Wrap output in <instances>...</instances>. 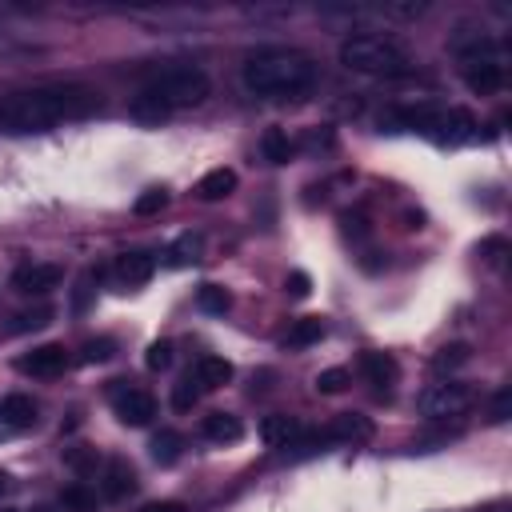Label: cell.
Segmentation results:
<instances>
[{"label": "cell", "mask_w": 512, "mask_h": 512, "mask_svg": "<svg viewBox=\"0 0 512 512\" xmlns=\"http://www.w3.org/2000/svg\"><path fill=\"white\" fill-rule=\"evenodd\" d=\"M100 108V96L80 84H44V88H24L12 92L0 104V124L8 132H44L64 120H80Z\"/></svg>", "instance_id": "6da1fadb"}, {"label": "cell", "mask_w": 512, "mask_h": 512, "mask_svg": "<svg viewBox=\"0 0 512 512\" xmlns=\"http://www.w3.org/2000/svg\"><path fill=\"white\" fill-rule=\"evenodd\" d=\"M240 76L256 96H300L316 84V64L296 48H264L244 60Z\"/></svg>", "instance_id": "7a4b0ae2"}, {"label": "cell", "mask_w": 512, "mask_h": 512, "mask_svg": "<svg viewBox=\"0 0 512 512\" xmlns=\"http://www.w3.org/2000/svg\"><path fill=\"white\" fill-rule=\"evenodd\" d=\"M340 64L348 72H360V76H404L408 72V56L396 40L388 36H372V32H360V36H348L340 44Z\"/></svg>", "instance_id": "3957f363"}, {"label": "cell", "mask_w": 512, "mask_h": 512, "mask_svg": "<svg viewBox=\"0 0 512 512\" xmlns=\"http://www.w3.org/2000/svg\"><path fill=\"white\" fill-rule=\"evenodd\" d=\"M208 92H212V80H208L200 68H192V64L164 68V72H156V76L140 88V96H148V100H152L156 108H164V112L196 108V104L208 100Z\"/></svg>", "instance_id": "277c9868"}, {"label": "cell", "mask_w": 512, "mask_h": 512, "mask_svg": "<svg viewBox=\"0 0 512 512\" xmlns=\"http://www.w3.org/2000/svg\"><path fill=\"white\" fill-rule=\"evenodd\" d=\"M388 124L424 132L436 144H464V140L476 136V116L464 112V108H428V104H420V108H396L388 116Z\"/></svg>", "instance_id": "5b68a950"}, {"label": "cell", "mask_w": 512, "mask_h": 512, "mask_svg": "<svg viewBox=\"0 0 512 512\" xmlns=\"http://www.w3.org/2000/svg\"><path fill=\"white\" fill-rule=\"evenodd\" d=\"M456 52H460V72L472 92L488 96L504 84V56L488 36H472V44H456Z\"/></svg>", "instance_id": "8992f818"}, {"label": "cell", "mask_w": 512, "mask_h": 512, "mask_svg": "<svg viewBox=\"0 0 512 512\" xmlns=\"http://www.w3.org/2000/svg\"><path fill=\"white\" fill-rule=\"evenodd\" d=\"M472 400H476V392H472L468 384L444 380V384H432V388H424L416 404H420V412H424L428 420H448V416H460V412H468V408H472Z\"/></svg>", "instance_id": "52a82bcc"}, {"label": "cell", "mask_w": 512, "mask_h": 512, "mask_svg": "<svg viewBox=\"0 0 512 512\" xmlns=\"http://www.w3.org/2000/svg\"><path fill=\"white\" fill-rule=\"evenodd\" d=\"M108 392H112V412H116L120 424L144 428V424L156 416V400H152L144 388H132V384H124V380H112Z\"/></svg>", "instance_id": "ba28073f"}, {"label": "cell", "mask_w": 512, "mask_h": 512, "mask_svg": "<svg viewBox=\"0 0 512 512\" xmlns=\"http://www.w3.org/2000/svg\"><path fill=\"white\" fill-rule=\"evenodd\" d=\"M60 280H64V268H60V264H20V268L12 272V288H16L20 296H44V292H52Z\"/></svg>", "instance_id": "9c48e42d"}, {"label": "cell", "mask_w": 512, "mask_h": 512, "mask_svg": "<svg viewBox=\"0 0 512 512\" xmlns=\"http://www.w3.org/2000/svg\"><path fill=\"white\" fill-rule=\"evenodd\" d=\"M372 432H376L372 420L360 412H340L328 428H320L324 444H364V440H372Z\"/></svg>", "instance_id": "30bf717a"}, {"label": "cell", "mask_w": 512, "mask_h": 512, "mask_svg": "<svg viewBox=\"0 0 512 512\" xmlns=\"http://www.w3.org/2000/svg\"><path fill=\"white\" fill-rule=\"evenodd\" d=\"M64 368H68V352H64V344H40V348H32L28 356H20V372L40 376V380L60 376Z\"/></svg>", "instance_id": "8fae6325"}, {"label": "cell", "mask_w": 512, "mask_h": 512, "mask_svg": "<svg viewBox=\"0 0 512 512\" xmlns=\"http://www.w3.org/2000/svg\"><path fill=\"white\" fill-rule=\"evenodd\" d=\"M300 436H304V424H300L296 416L272 412V416H264V420H260V440H264L268 448H292Z\"/></svg>", "instance_id": "7c38bea8"}, {"label": "cell", "mask_w": 512, "mask_h": 512, "mask_svg": "<svg viewBox=\"0 0 512 512\" xmlns=\"http://www.w3.org/2000/svg\"><path fill=\"white\" fill-rule=\"evenodd\" d=\"M188 376L196 380V388H200V392H212V388H224V384L232 380V364H228L224 356L204 352V356H196V364H192V372H188Z\"/></svg>", "instance_id": "4fadbf2b"}, {"label": "cell", "mask_w": 512, "mask_h": 512, "mask_svg": "<svg viewBox=\"0 0 512 512\" xmlns=\"http://www.w3.org/2000/svg\"><path fill=\"white\" fill-rule=\"evenodd\" d=\"M100 492H104V500H124L128 492H136V468L128 464V460H108V468H104V480H100Z\"/></svg>", "instance_id": "5bb4252c"}, {"label": "cell", "mask_w": 512, "mask_h": 512, "mask_svg": "<svg viewBox=\"0 0 512 512\" xmlns=\"http://www.w3.org/2000/svg\"><path fill=\"white\" fill-rule=\"evenodd\" d=\"M152 272H156V256H152V252H124V256L116 260V276H120V284H128V288L148 284Z\"/></svg>", "instance_id": "9a60e30c"}, {"label": "cell", "mask_w": 512, "mask_h": 512, "mask_svg": "<svg viewBox=\"0 0 512 512\" xmlns=\"http://www.w3.org/2000/svg\"><path fill=\"white\" fill-rule=\"evenodd\" d=\"M36 400L32 396H24V392H12V396H4V404H0V420L12 428V432H24V428H32L36 424Z\"/></svg>", "instance_id": "2e32d148"}, {"label": "cell", "mask_w": 512, "mask_h": 512, "mask_svg": "<svg viewBox=\"0 0 512 512\" xmlns=\"http://www.w3.org/2000/svg\"><path fill=\"white\" fill-rule=\"evenodd\" d=\"M200 432H204L212 444H236V440L244 436V424H240V416H232V412H208L204 424H200Z\"/></svg>", "instance_id": "e0dca14e"}, {"label": "cell", "mask_w": 512, "mask_h": 512, "mask_svg": "<svg viewBox=\"0 0 512 512\" xmlns=\"http://www.w3.org/2000/svg\"><path fill=\"white\" fill-rule=\"evenodd\" d=\"M360 368H364V376H368L376 388H392V384L400 380V368H396V360H392L388 352H364V356H360Z\"/></svg>", "instance_id": "ac0fdd59"}, {"label": "cell", "mask_w": 512, "mask_h": 512, "mask_svg": "<svg viewBox=\"0 0 512 512\" xmlns=\"http://www.w3.org/2000/svg\"><path fill=\"white\" fill-rule=\"evenodd\" d=\"M196 192H200V200H224V196L236 192V172L232 168H212V172H204Z\"/></svg>", "instance_id": "d6986e66"}, {"label": "cell", "mask_w": 512, "mask_h": 512, "mask_svg": "<svg viewBox=\"0 0 512 512\" xmlns=\"http://www.w3.org/2000/svg\"><path fill=\"white\" fill-rule=\"evenodd\" d=\"M324 336V320L320 316H304V320H296L284 336H280V344L284 348H308V344H316Z\"/></svg>", "instance_id": "ffe728a7"}, {"label": "cell", "mask_w": 512, "mask_h": 512, "mask_svg": "<svg viewBox=\"0 0 512 512\" xmlns=\"http://www.w3.org/2000/svg\"><path fill=\"white\" fill-rule=\"evenodd\" d=\"M204 256V236L200 232H184L172 248H168V264L172 268H188V264H196Z\"/></svg>", "instance_id": "44dd1931"}, {"label": "cell", "mask_w": 512, "mask_h": 512, "mask_svg": "<svg viewBox=\"0 0 512 512\" xmlns=\"http://www.w3.org/2000/svg\"><path fill=\"white\" fill-rule=\"evenodd\" d=\"M148 448H152V460L156 464H176L180 460V448H184V436L176 428H160Z\"/></svg>", "instance_id": "7402d4cb"}, {"label": "cell", "mask_w": 512, "mask_h": 512, "mask_svg": "<svg viewBox=\"0 0 512 512\" xmlns=\"http://www.w3.org/2000/svg\"><path fill=\"white\" fill-rule=\"evenodd\" d=\"M260 152H264L268 164H288V160H292V140H288V132H284V128H268L264 140H260Z\"/></svg>", "instance_id": "603a6c76"}, {"label": "cell", "mask_w": 512, "mask_h": 512, "mask_svg": "<svg viewBox=\"0 0 512 512\" xmlns=\"http://www.w3.org/2000/svg\"><path fill=\"white\" fill-rule=\"evenodd\" d=\"M468 360H472V348H468V344H444V348L432 356V368L452 372V368H464Z\"/></svg>", "instance_id": "cb8c5ba5"}, {"label": "cell", "mask_w": 512, "mask_h": 512, "mask_svg": "<svg viewBox=\"0 0 512 512\" xmlns=\"http://www.w3.org/2000/svg\"><path fill=\"white\" fill-rule=\"evenodd\" d=\"M60 504H64L68 512H96V492L84 488V484H72V488H64Z\"/></svg>", "instance_id": "d4e9b609"}, {"label": "cell", "mask_w": 512, "mask_h": 512, "mask_svg": "<svg viewBox=\"0 0 512 512\" xmlns=\"http://www.w3.org/2000/svg\"><path fill=\"white\" fill-rule=\"evenodd\" d=\"M196 304H200L204 312H220V316H224V312H228V304H232V296H228L220 284H204V288L196 292Z\"/></svg>", "instance_id": "484cf974"}, {"label": "cell", "mask_w": 512, "mask_h": 512, "mask_svg": "<svg viewBox=\"0 0 512 512\" xmlns=\"http://www.w3.org/2000/svg\"><path fill=\"white\" fill-rule=\"evenodd\" d=\"M112 356H116V340H108V336L88 340V344H84V352H80V360H84V364H104V360H112Z\"/></svg>", "instance_id": "4316f807"}, {"label": "cell", "mask_w": 512, "mask_h": 512, "mask_svg": "<svg viewBox=\"0 0 512 512\" xmlns=\"http://www.w3.org/2000/svg\"><path fill=\"white\" fill-rule=\"evenodd\" d=\"M144 364H148L152 372H164V368H172V344H168V340H152V344H148V356H144Z\"/></svg>", "instance_id": "83f0119b"}, {"label": "cell", "mask_w": 512, "mask_h": 512, "mask_svg": "<svg viewBox=\"0 0 512 512\" xmlns=\"http://www.w3.org/2000/svg\"><path fill=\"white\" fill-rule=\"evenodd\" d=\"M344 388H348V372H344V368H324V372L316 376V392L336 396V392H344Z\"/></svg>", "instance_id": "f1b7e54d"}, {"label": "cell", "mask_w": 512, "mask_h": 512, "mask_svg": "<svg viewBox=\"0 0 512 512\" xmlns=\"http://www.w3.org/2000/svg\"><path fill=\"white\" fill-rule=\"evenodd\" d=\"M164 204H168V192H164V188H148L144 196H136L132 208H136V216H152V212H160Z\"/></svg>", "instance_id": "f546056e"}, {"label": "cell", "mask_w": 512, "mask_h": 512, "mask_svg": "<svg viewBox=\"0 0 512 512\" xmlns=\"http://www.w3.org/2000/svg\"><path fill=\"white\" fill-rule=\"evenodd\" d=\"M64 460H68V468H76V472H96V464H100L96 448H68Z\"/></svg>", "instance_id": "4dcf8cb0"}, {"label": "cell", "mask_w": 512, "mask_h": 512, "mask_svg": "<svg viewBox=\"0 0 512 512\" xmlns=\"http://www.w3.org/2000/svg\"><path fill=\"white\" fill-rule=\"evenodd\" d=\"M52 320V308H36V312H20L12 320V332H32V328H44Z\"/></svg>", "instance_id": "1f68e13d"}, {"label": "cell", "mask_w": 512, "mask_h": 512, "mask_svg": "<svg viewBox=\"0 0 512 512\" xmlns=\"http://www.w3.org/2000/svg\"><path fill=\"white\" fill-rule=\"evenodd\" d=\"M196 400H200V388H196V380H192V376H184V380L176 384V392H172V404H176L180 412H188Z\"/></svg>", "instance_id": "d6a6232c"}, {"label": "cell", "mask_w": 512, "mask_h": 512, "mask_svg": "<svg viewBox=\"0 0 512 512\" xmlns=\"http://www.w3.org/2000/svg\"><path fill=\"white\" fill-rule=\"evenodd\" d=\"M284 288H288L292 296H308V292H312V280H308V272H292V276L284 280Z\"/></svg>", "instance_id": "836d02e7"}, {"label": "cell", "mask_w": 512, "mask_h": 512, "mask_svg": "<svg viewBox=\"0 0 512 512\" xmlns=\"http://www.w3.org/2000/svg\"><path fill=\"white\" fill-rule=\"evenodd\" d=\"M340 224H344V232H348V236H364V232H368V224H364V216H360V212H356V216H352V212H344V216H340Z\"/></svg>", "instance_id": "e575fe53"}, {"label": "cell", "mask_w": 512, "mask_h": 512, "mask_svg": "<svg viewBox=\"0 0 512 512\" xmlns=\"http://www.w3.org/2000/svg\"><path fill=\"white\" fill-rule=\"evenodd\" d=\"M508 400H512V396H508V388H500V392H496V400H492V420H508Z\"/></svg>", "instance_id": "d590c367"}, {"label": "cell", "mask_w": 512, "mask_h": 512, "mask_svg": "<svg viewBox=\"0 0 512 512\" xmlns=\"http://www.w3.org/2000/svg\"><path fill=\"white\" fill-rule=\"evenodd\" d=\"M140 512H188L180 500H156V504H144Z\"/></svg>", "instance_id": "8d00e7d4"}, {"label": "cell", "mask_w": 512, "mask_h": 512, "mask_svg": "<svg viewBox=\"0 0 512 512\" xmlns=\"http://www.w3.org/2000/svg\"><path fill=\"white\" fill-rule=\"evenodd\" d=\"M8 432H12V428H8V424H4V420H0V436H8Z\"/></svg>", "instance_id": "74e56055"}, {"label": "cell", "mask_w": 512, "mask_h": 512, "mask_svg": "<svg viewBox=\"0 0 512 512\" xmlns=\"http://www.w3.org/2000/svg\"><path fill=\"white\" fill-rule=\"evenodd\" d=\"M0 512H20V508H0Z\"/></svg>", "instance_id": "f35d334b"}, {"label": "cell", "mask_w": 512, "mask_h": 512, "mask_svg": "<svg viewBox=\"0 0 512 512\" xmlns=\"http://www.w3.org/2000/svg\"><path fill=\"white\" fill-rule=\"evenodd\" d=\"M0 488H4V472H0Z\"/></svg>", "instance_id": "ab89813d"}]
</instances>
